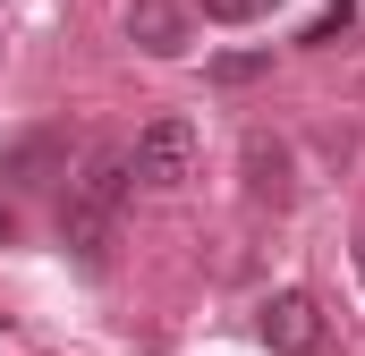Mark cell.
Returning <instances> with one entry per match:
<instances>
[{"mask_svg":"<svg viewBox=\"0 0 365 356\" xmlns=\"http://www.w3.org/2000/svg\"><path fill=\"white\" fill-rule=\"evenodd\" d=\"M357 271H365V229H357Z\"/></svg>","mask_w":365,"mask_h":356,"instance_id":"obj_11","label":"cell"},{"mask_svg":"<svg viewBox=\"0 0 365 356\" xmlns=\"http://www.w3.org/2000/svg\"><path fill=\"white\" fill-rule=\"evenodd\" d=\"M128 43L153 51V60H179L187 51V9L179 0H128Z\"/></svg>","mask_w":365,"mask_h":356,"instance_id":"obj_5","label":"cell"},{"mask_svg":"<svg viewBox=\"0 0 365 356\" xmlns=\"http://www.w3.org/2000/svg\"><path fill=\"white\" fill-rule=\"evenodd\" d=\"M9 238H17V212H9V195H0V246H9Z\"/></svg>","mask_w":365,"mask_h":356,"instance_id":"obj_10","label":"cell"},{"mask_svg":"<svg viewBox=\"0 0 365 356\" xmlns=\"http://www.w3.org/2000/svg\"><path fill=\"white\" fill-rule=\"evenodd\" d=\"M349 34H357V0H323V9L297 26V51H340Z\"/></svg>","mask_w":365,"mask_h":356,"instance_id":"obj_7","label":"cell"},{"mask_svg":"<svg viewBox=\"0 0 365 356\" xmlns=\"http://www.w3.org/2000/svg\"><path fill=\"white\" fill-rule=\"evenodd\" d=\"M195 9H204L212 26H255V17H272L280 0H195Z\"/></svg>","mask_w":365,"mask_h":356,"instance_id":"obj_9","label":"cell"},{"mask_svg":"<svg viewBox=\"0 0 365 356\" xmlns=\"http://www.w3.org/2000/svg\"><path fill=\"white\" fill-rule=\"evenodd\" d=\"M255 331H264L272 356H323V305H314L306 288H280V297H264Z\"/></svg>","mask_w":365,"mask_h":356,"instance_id":"obj_3","label":"cell"},{"mask_svg":"<svg viewBox=\"0 0 365 356\" xmlns=\"http://www.w3.org/2000/svg\"><path fill=\"white\" fill-rule=\"evenodd\" d=\"M297 187H289V145L280 136H247V204L255 212H280Z\"/></svg>","mask_w":365,"mask_h":356,"instance_id":"obj_6","label":"cell"},{"mask_svg":"<svg viewBox=\"0 0 365 356\" xmlns=\"http://www.w3.org/2000/svg\"><path fill=\"white\" fill-rule=\"evenodd\" d=\"M0 178H9V187H34V195L60 187V178H68V127H26V136L0 153Z\"/></svg>","mask_w":365,"mask_h":356,"instance_id":"obj_4","label":"cell"},{"mask_svg":"<svg viewBox=\"0 0 365 356\" xmlns=\"http://www.w3.org/2000/svg\"><path fill=\"white\" fill-rule=\"evenodd\" d=\"M221 93H238V85H255V77H272V43H255V51H221L212 68H204Z\"/></svg>","mask_w":365,"mask_h":356,"instance_id":"obj_8","label":"cell"},{"mask_svg":"<svg viewBox=\"0 0 365 356\" xmlns=\"http://www.w3.org/2000/svg\"><path fill=\"white\" fill-rule=\"evenodd\" d=\"M195 153H204V136H195V119H187V110L145 119V127H136V145H128L136 187H187V178H195Z\"/></svg>","mask_w":365,"mask_h":356,"instance_id":"obj_2","label":"cell"},{"mask_svg":"<svg viewBox=\"0 0 365 356\" xmlns=\"http://www.w3.org/2000/svg\"><path fill=\"white\" fill-rule=\"evenodd\" d=\"M128 195H136V162H128V145H93L86 162H77V178H68L60 246H77L86 263H102V246H110V229H119Z\"/></svg>","mask_w":365,"mask_h":356,"instance_id":"obj_1","label":"cell"}]
</instances>
